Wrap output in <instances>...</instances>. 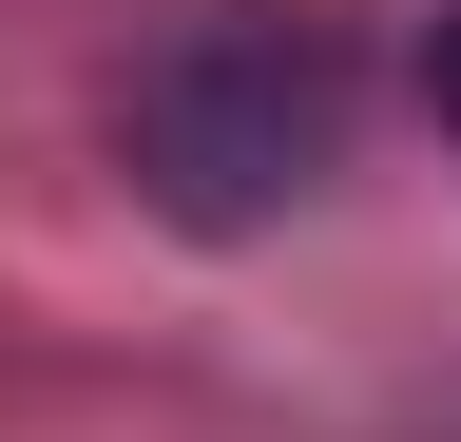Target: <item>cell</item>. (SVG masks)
<instances>
[{
	"label": "cell",
	"instance_id": "obj_2",
	"mask_svg": "<svg viewBox=\"0 0 461 442\" xmlns=\"http://www.w3.org/2000/svg\"><path fill=\"white\" fill-rule=\"evenodd\" d=\"M423 96H442V135H461V0H442V39H423Z\"/></svg>",
	"mask_w": 461,
	"mask_h": 442
},
{
	"label": "cell",
	"instance_id": "obj_1",
	"mask_svg": "<svg viewBox=\"0 0 461 442\" xmlns=\"http://www.w3.org/2000/svg\"><path fill=\"white\" fill-rule=\"evenodd\" d=\"M115 174H135L173 231H269V212H308L346 174V59L327 39H288V20H193V39H154L135 96H115Z\"/></svg>",
	"mask_w": 461,
	"mask_h": 442
}]
</instances>
